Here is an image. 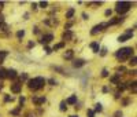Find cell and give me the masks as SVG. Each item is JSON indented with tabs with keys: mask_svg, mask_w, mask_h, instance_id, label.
<instances>
[{
	"mask_svg": "<svg viewBox=\"0 0 137 117\" xmlns=\"http://www.w3.org/2000/svg\"><path fill=\"white\" fill-rule=\"evenodd\" d=\"M104 14H106L107 17H110V15L112 14V11H111V10H106V13H104Z\"/></svg>",
	"mask_w": 137,
	"mask_h": 117,
	"instance_id": "36",
	"label": "cell"
},
{
	"mask_svg": "<svg viewBox=\"0 0 137 117\" xmlns=\"http://www.w3.org/2000/svg\"><path fill=\"white\" fill-rule=\"evenodd\" d=\"M19 109H21V106H19L18 109H14L13 112H11V114H14V116H18V114H19Z\"/></svg>",
	"mask_w": 137,
	"mask_h": 117,
	"instance_id": "23",
	"label": "cell"
},
{
	"mask_svg": "<svg viewBox=\"0 0 137 117\" xmlns=\"http://www.w3.org/2000/svg\"><path fill=\"white\" fill-rule=\"evenodd\" d=\"M91 48L93 50V52H99V50H100V44H99L97 42H93V43H91Z\"/></svg>",
	"mask_w": 137,
	"mask_h": 117,
	"instance_id": "12",
	"label": "cell"
},
{
	"mask_svg": "<svg viewBox=\"0 0 137 117\" xmlns=\"http://www.w3.org/2000/svg\"><path fill=\"white\" fill-rule=\"evenodd\" d=\"M21 80H28V74H26V73L21 74Z\"/></svg>",
	"mask_w": 137,
	"mask_h": 117,
	"instance_id": "34",
	"label": "cell"
},
{
	"mask_svg": "<svg viewBox=\"0 0 137 117\" xmlns=\"http://www.w3.org/2000/svg\"><path fill=\"white\" fill-rule=\"evenodd\" d=\"M88 117H95V112L93 110H88Z\"/></svg>",
	"mask_w": 137,
	"mask_h": 117,
	"instance_id": "32",
	"label": "cell"
},
{
	"mask_svg": "<svg viewBox=\"0 0 137 117\" xmlns=\"http://www.w3.org/2000/svg\"><path fill=\"white\" fill-rule=\"evenodd\" d=\"M114 117H122V112H121V110H116L115 114H114Z\"/></svg>",
	"mask_w": 137,
	"mask_h": 117,
	"instance_id": "29",
	"label": "cell"
},
{
	"mask_svg": "<svg viewBox=\"0 0 137 117\" xmlns=\"http://www.w3.org/2000/svg\"><path fill=\"white\" fill-rule=\"evenodd\" d=\"M107 76H108V70L103 69V72H101V77H107Z\"/></svg>",
	"mask_w": 137,
	"mask_h": 117,
	"instance_id": "26",
	"label": "cell"
},
{
	"mask_svg": "<svg viewBox=\"0 0 137 117\" xmlns=\"http://www.w3.org/2000/svg\"><path fill=\"white\" fill-rule=\"evenodd\" d=\"M74 13H75V10H74V8H69V10H67V13H66V18H67V19L73 18Z\"/></svg>",
	"mask_w": 137,
	"mask_h": 117,
	"instance_id": "14",
	"label": "cell"
},
{
	"mask_svg": "<svg viewBox=\"0 0 137 117\" xmlns=\"http://www.w3.org/2000/svg\"><path fill=\"white\" fill-rule=\"evenodd\" d=\"M119 76H121V73H118V74H115V76H114V77H111V81H112L114 84H116V83H118V79H119Z\"/></svg>",
	"mask_w": 137,
	"mask_h": 117,
	"instance_id": "21",
	"label": "cell"
},
{
	"mask_svg": "<svg viewBox=\"0 0 137 117\" xmlns=\"http://www.w3.org/2000/svg\"><path fill=\"white\" fill-rule=\"evenodd\" d=\"M130 3L129 2H118L116 3V13L118 14H125V13H127L129 11V8H130Z\"/></svg>",
	"mask_w": 137,
	"mask_h": 117,
	"instance_id": "3",
	"label": "cell"
},
{
	"mask_svg": "<svg viewBox=\"0 0 137 117\" xmlns=\"http://www.w3.org/2000/svg\"><path fill=\"white\" fill-rule=\"evenodd\" d=\"M47 6H48V2H41L40 3V7H43V8H45Z\"/></svg>",
	"mask_w": 137,
	"mask_h": 117,
	"instance_id": "30",
	"label": "cell"
},
{
	"mask_svg": "<svg viewBox=\"0 0 137 117\" xmlns=\"http://www.w3.org/2000/svg\"><path fill=\"white\" fill-rule=\"evenodd\" d=\"M104 28H107V23H99V25H96V26H93V28H92L91 34H92V36H95V34L100 33V32L104 30Z\"/></svg>",
	"mask_w": 137,
	"mask_h": 117,
	"instance_id": "4",
	"label": "cell"
},
{
	"mask_svg": "<svg viewBox=\"0 0 137 117\" xmlns=\"http://www.w3.org/2000/svg\"><path fill=\"white\" fill-rule=\"evenodd\" d=\"M32 101H33L36 105H43V103H44V102L47 101V99H45V96H41V98H37V96H33V98H32Z\"/></svg>",
	"mask_w": 137,
	"mask_h": 117,
	"instance_id": "8",
	"label": "cell"
},
{
	"mask_svg": "<svg viewBox=\"0 0 137 117\" xmlns=\"http://www.w3.org/2000/svg\"><path fill=\"white\" fill-rule=\"evenodd\" d=\"M63 46H65V43H59V44H56V46L54 47V51H55V50H59V48H62Z\"/></svg>",
	"mask_w": 137,
	"mask_h": 117,
	"instance_id": "24",
	"label": "cell"
},
{
	"mask_svg": "<svg viewBox=\"0 0 137 117\" xmlns=\"http://www.w3.org/2000/svg\"><path fill=\"white\" fill-rule=\"evenodd\" d=\"M19 103H21V107H22V105L25 103V96H21V98H19Z\"/></svg>",
	"mask_w": 137,
	"mask_h": 117,
	"instance_id": "33",
	"label": "cell"
},
{
	"mask_svg": "<svg viewBox=\"0 0 137 117\" xmlns=\"http://www.w3.org/2000/svg\"><path fill=\"white\" fill-rule=\"evenodd\" d=\"M28 47H29V48H32V47H34V43H33V42H30V43H29V44H28Z\"/></svg>",
	"mask_w": 137,
	"mask_h": 117,
	"instance_id": "38",
	"label": "cell"
},
{
	"mask_svg": "<svg viewBox=\"0 0 137 117\" xmlns=\"http://www.w3.org/2000/svg\"><path fill=\"white\" fill-rule=\"evenodd\" d=\"M85 65V61L84 59H75L74 62H73V66L74 68H81V66H84Z\"/></svg>",
	"mask_w": 137,
	"mask_h": 117,
	"instance_id": "10",
	"label": "cell"
},
{
	"mask_svg": "<svg viewBox=\"0 0 137 117\" xmlns=\"http://www.w3.org/2000/svg\"><path fill=\"white\" fill-rule=\"evenodd\" d=\"M32 7H33V10H36V8H37V3H33V4H32Z\"/></svg>",
	"mask_w": 137,
	"mask_h": 117,
	"instance_id": "39",
	"label": "cell"
},
{
	"mask_svg": "<svg viewBox=\"0 0 137 117\" xmlns=\"http://www.w3.org/2000/svg\"><path fill=\"white\" fill-rule=\"evenodd\" d=\"M60 112H66V110H67V103H66V101H62L60 102Z\"/></svg>",
	"mask_w": 137,
	"mask_h": 117,
	"instance_id": "16",
	"label": "cell"
},
{
	"mask_svg": "<svg viewBox=\"0 0 137 117\" xmlns=\"http://www.w3.org/2000/svg\"><path fill=\"white\" fill-rule=\"evenodd\" d=\"M48 83H49V86H56V80H54V79H49L48 80Z\"/></svg>",
	"mask_w": 137,
	"mask_h": 117,
	"instance_id": "25",
	"label": "cell"
},
{
	"mask_svg": "<svg viewBox=\"0 0 137 117\" xmlns=\"http://www.w3.org/2000/svg\"><path fill=\"white\" fill-rule=\"evenodd\" d=\"M7 54H8L7 51H2V52H0V63H3V59L7 57Z\"/></svg>",
	"mask_w": 137,
	"mask_h": 117,
	"instance_id": "17",
	"label": "cell"
},
{
	"mask_svg": "<svg viewBox=\"0 0 137 117\" xmlns=\"http://www.w3.org/2000/svg\"><path fill=\"white\" fill-rule=\"evenodd\" d=\"M126 84H125V83H118V88L119 90H121V91H123V90H126Z\"/></svg>",
	"mask_w": 137,
	"mask_h": 117,
	"instance_id": "22",
	"label": "cell"
},
{
	"mask_svg": "<svg viewBox=\"0 0 137 117\" xmlns=\"http://www.w3.org/2000/svg\"><path fill=\"white\" fill-rule=\"evenodd\" d=\"M6 73H7V77L8 79H15L17 76H18L15 69H8V70H6Z\"/></svg>",
	"mask_w": 137,
	"mask_h": 117,
	"instance_id": "9",
	"label": "cell"
},
{
	"mask_svg": "<svg viewBox=\"0 0 137 117\" xmlns=\"http://www.w3.org/2000/svg\"><path fill=\"white\" fill-rule=\"evenodd\" d=\"M101 110H103V106H101V103H96V105H95V112H99V113H100Z\"/></svg>",
	"mask_w": 137,
	"mask_h": 117,
	"instance_id": "18",
	"label": "cell"
},
{
	"mask_svg": "<svg viewBox=\"0 0 137 117\" xmlns=\"http://www.w3.org/2000/svg\"><path fill=\"white\" fill-rule=\"evenodd\" d=\"M7 77V73H6L4 69H0V80H3V79Z\"/></svg>",
	"mask_w": 137,
	"mask_h": 117,
	"instance_id": "19",
	"label": "cell"
},
{
	"mask_svg": "<svg viewBox=\"0 0 137 117\" xmlns=\"http://www.w3.org/2000/svg\"><path fill=\"white\" fill-rule=\"evenodd\" d=\"M107 54V48H106V47H104V48H101V51H100V55H101V57H104V55H106Z\"/></svg>",
	"mask_w": 137,
	"mask_h": 117,
	"instance_id": "28",
	"label": "cell"
},
{
	"mask_svg": "<svg viewBox=\"0 0 137 117\" xmlns=\"http://www.w3.org/2000/svg\"><path fill=\"white\" fill-rule=\"evenodd\" d=\"M45 52H47V54H51V52H52V48H49V47H45Z\"/></svg>",
	"mask_w": 137,
	"mask_h": 117,
	"instance_id": "35",
	"label": "cell"
},
{
	"mask_svg": "<svg viewBox=\"0 0 137 117\" xmlns=\"http://www.w3.org/2000/svg\"><path fill=\"white\" fill-rule=\"evenodd\" d=\"M132 36H133V30H127L125 34H121V36L118 37V42H119V43L127 42L129 39H132Z\"/></svg>",
	"mask_w": 137,
	"mask_h": 117,
	"instance_id": "5",
	"label": "cell"
},
{
	"mask_svg": "<svg viewBox=\"0 0 137 117\" xmlns=\"http://www.w3.org/2000/svg\"><path fill=\"white\" fill-rule=\"evenodd\" d=\"M70 117H78V116H70Z\"/></svg>",
	"mask_w": 137,
	"mask_h": 117,
	"instance_id": "42",
	"label": "cell"
},
{
	"mask_svg": "<svg viewBox=\"0 0 137 117\" xmlns=\"http://www.w3.org/2000/svg\"><path fill=\"white\" fill-rule=\"evenodd\" d=\"M21 88H22V84H19V83L11 84V92H14V94H19L21 92Z\"/></svg>",
	"mask_w": 137,
	"mask_h": 117,
	"instance_id": "7",
	"label": "cell"
},
{
	"mask_svg": "<svg viewBox=\"0 0 137 117\" xmlns=\"http://www.w3.org/2000/svg\"><path fill=\"white\" fill-rule=\"evenodd\" d=\"M116 70H118V72H125V68H123V66H119Z\"/></svg>",
	"mask_w": 137,
	"mask_h": 117,
	"instance_id": "37",
	"label": "cell"
},
{
	"mask_svg": "<svg viewBox=\"0 0 137 117\" xmlns=\"http://www.w3.org/2000/svg\"><path fill=\"white\" fill-rule=\"evenodd\" d=\"M4 101H6V102H10V101H14V98H13V96L6 95V96H4Z\"/></svg>",
	"mask_w": 137,
	"mask_h": 117,
	"instance_id": "27",
	"label": "cell"
},
{
	"mask_svg": "<svg viewBox=\"0 0 137 117\" xmlns=\"http://www.w3.org/2000/svg\"><path fill=\"white\" fill-rule=\"evenodd\" d=\"M52 40H54V34L52 33H48V34H44V36L41 37V40H40V43H41V44H48L49 42H52Z\"/></svg>",
	"mask_w": 137,
	"mask_h": 117,
	"instance_id": "6",
	"label": "cell"
},
{
	"mask_svg": "<svg viewBox=\"0 0 137 117\" xmlns=\"http://www.w3.org/2000/svg\"><path fill=\"white\" fill-rule=\"evenodd\" d=\"M71 36H73V33H71V30H70V29H69V30H66L65 33H63V40H65V42H66V40L71 39Z\"/></svg>",
	"mask_w": 137,
	"mask_h": 117,
	"instance_id": "13",
	"label": "cell"
},
{
	"mask_svg": "<svg viewBox=\"0 0 137 117\" xmlns=\"http://www.w3.org/2000/svg\"><path fill=\"white\" fill-rule=\"evenodd\" d=\"M28 86L30 90H34V91L36 90H41L45 86V79L44 77H34V79L28 81Z\"/></svg>",
	"mask_w": 137,
	"mask_h": 117,
	"instance_id": "1",
	"label": "cell"
},
{
	"mask_svg": "<svg viewBox=\"0 0 137 117\" xmlns=\"http://www.w3.org/2000/svg\"><path fill=\"white\" fill-rule=\"evenodd\" d=\"M132 54H133L132 47H125V48H121V50L116 51L115 57H116V59H119V61H126L127 58L132 57Z\"/></svg>",
	"mask_w": 137,
	"mask_h": 117,
	"instance_id": "2",
	"label": "cell"
},
{
	"mask_svg": "<svg viewBox=\"0 0 137 117\" xmlns=\"http://www.w3.org/2000/svg\"><path fill=\"white\" fill-rule=\"evenodd\" d=\"M129 63H130L132 66H134V65H136V57H133L132 59H130V62H129Z\"/></svg>",
	"mask_w": 137,
	"mask_h": 117,
	"instance_id": "31",
	"label": "cell"
},
{
	"mask_svg": "<svg viewBox=\"0 0 137 117\" xmlns=\"http://www.w3.org/2000/svg\"><path fill=\"white\" fill-rule=\"evenodd\" d=\"M63 57H65L66 59H71V58H73V50H67V51L65 52V55H63Z\"/></svg>",
	"mask_w": 137,
	"mask_h": 117,
	"instance_id": "15",
	"label": "cell"
},
{
	"mask_svg": "<svg viewBox=\"0 0 137 117\" xmlns=\"http://www.w3.org/2000/svg\"><path fill=\"white\" fill-rule=\"evenodd\" d=\"M82 18H84V19H88V15H86V14L84 13V14H82Z\"/></svg>",
	"mask_w": 137,
	"mask_h": 117,
	"instance_id": "40",
	"label": "cell"
},
{
	"mask_svg": "<svg viewBox=\"0 0 137 117\" xmlns=\"http://www.w3.org/2000/svg\"><path fill=\"white\" fill-rule=\"evenodd\" d=\"M66 103H67V105H75V103H77V95H71L70 98H67Z\"/></svg>",
	"mask_w": 137,
	"mask_h": 117,
	"instance_id": "11",
	"label": "cell"
},
{
	"mask_svg": "<svg viewBox=\"0 0 137 117\" xmlns=\"http://www.w3.org/2000/svg\"><path fill=\"white\" fill-rule=\"evenodd\" d=\"M2 88H3V83L0 81V90H2Z\"/></svg>",
	"mask_w": 137,
	"mask_h": 117,
	"instance_id": "41",
	"label": "cell"
},
{
	"mask_svg": "<svg viewBox=\"0 0 137 117\" xmlns=\"http://www.w3.org/2000/svg\"><path fill=\"white\" fill-rule=\"evenodd\" d=\"M23 36H25V30H23V29H22V30L17 32V37H18V39H22Z\"/></svg>",
	"mask_w": 137,
	"mask_h": 117,
	"instance_id": "20",
	"label": "cell"
}]
</instances>
